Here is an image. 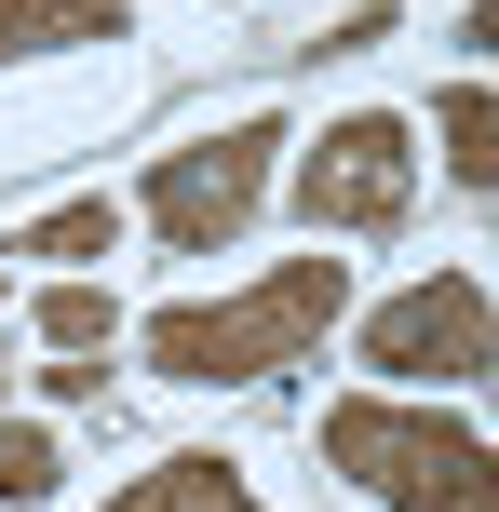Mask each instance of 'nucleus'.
I'll list each match as a JSON object with an SVG mask.
<instances>
[{
    "mask_svg": "<svg viewBox=\"0 0 499 512\" xmlns=\"http://www.w3.org/2000/svg\"><path fill=\"white\" fill-rule=\"evenodd\" d=\"M41 337H54V351H108V337H122V297H108V283H54V297H41Z\"/></svg>",
    "mask_w": 499,
    "mask_h": 512,
    "instance_id": "9",
    "label": "nucleus"
},
{
    "mask_svg": "<svg viewBox=\"0 0 499 512\" xmlns=\"http://www.w3.org/2000/svg\"><path fill=\"white\" fill-rule=\"evenodd\" d=\"M405 203H419V135H405L392 108H351V122H324L311 149H297V230L311 243L405 230Z\"/></svg>",
    "mask_w": 499,
    "mask_h": 512,
    "instance_id": "4",
    "label": "nucleus"
},
{
    "mask_svg": "<svg viewBox=\"0 0 499 512\" xmlns=\"http://www.w3.org/2000/svg\"><path fill=\"white\" fill-rule=\"evenodd\" d=\"M135 0H0V68L14 54H68V41H122Z\"/></svg>",
    "mask_w": 499,
    "mask_h": 512,
    "instance_id": "7",
    "label": "nucleus"
},
{
    "mask_svg": "<svg viewBox=\"0 0 499 512\" xmlns=\"http://www.w3.org/2000/svg\"><path fill=\"white\" fill-rule=\"evenodd\" d=\"M54 472H68V459H54L41 418H0V512H41V499H54Z\"/></svg>",
    "mask_w": 499,
    "mask_h": 512,
    "instance_id": "10",
    "label": "nucleus"
},
{
    "mask_svg": "<svg viewBox=\"0 0 499 512\" xmlns=\"http://www.w3.org/2000/svg\"><path fill=\"white\" fill-rule=\"evenodd\" d=\"M27 256H122V203H68V216H41V230H27Z\"/></svg>",
    "mask_w": 499,
    "mask_h": 512,
    "instance_id": "11",
    "label": "nucleus"
},
{
    "mask_svg": "<svg viewBox=\"0 0 499 512\" xmlns=\"http://www.w3.org/2000/svg\"><path fill=\"white\" fill-rule=\"evenodd\" d=\"M338 310H351V256H284V270H257V283H230V297H176V310H149V378H176V391H243V378H284V364H311L324 337H338Z\"/></svg>",
    "mask_w": 499,
    "mask_h": 512,
    "instance_id": "1",
    "label": "nucleus"
},
{
    "mask_svg": "<svg viewBox=\"0 0 499 512\" xmlns=\"http://www.w3.org/2000/svg\"><path fill=\"white\" fill-rule=\"evenodd\" d=\"M324 472H351L378 512H499V445L432 418V405H405V391L324 405Z\"/></svg>",
    "mask_w": 499,
    "mask_h": 512,
    "instance_id": "2",
    "label": "nucleus"
},
{
    "mask_svg": "<svg viewBox=\"0 0 499 512\" xmlns=\"http://www.w3.org/2000/svg\"><path fill=\"white\" fill-rule=\"evenodd\" d=\"M365 378H378V391L499 378V297H486L473 270H419L392 310H365Z\"/></svg>",
    "mask_w": 499,
    "mask_h": 512,
    "instance_id": "3",
    "label": "nucleus"
},
{
    "mask_svg": "<svg viewBox=\"0 0 499 512\" xmlns=\"http://www.w3.org/2000/svg\"><path fill=\"white\" fill-rule=\"evenodd\" d=\"M432 149H446L459 189H499V95L486 81H446V95H432Z\"/></svg>",
    "mask_w": 499,
    "mask_h": 512,
    "instance_id": "8",
    "label": "nucleus"
},
{
    "mask_svg": "<svg viewBox=\"0 0 499 512\" xmlns=\"http://www.w3.org/2000/svg\"><path fill=\"white\" fill-rule=\"evenodd\" d=\"M108 512H257L243 459H149L135 486H108Z\"/></svg>",
    "mask_w": 499,
    "mask_h": 512,
    "instance_id": "6",
    "label": "nucleus"
},
{
    "mask_svg": "<svg viewBox=\"0 0 499 512\" xmlns=\"http://www.w3.org/2000/svg\"><path fill=\"white\" fill-rule=\"evenodd\" d=\"M270 149H284V122H216V135H189V149H162L149 162V230L176 256L243 243V216L270 203Z\"/></svg>",
    "mask_w": 499,
    "mask_h": 512,
    "instance_id": "5",
    "label": "nucleus"
}]
</instances>
